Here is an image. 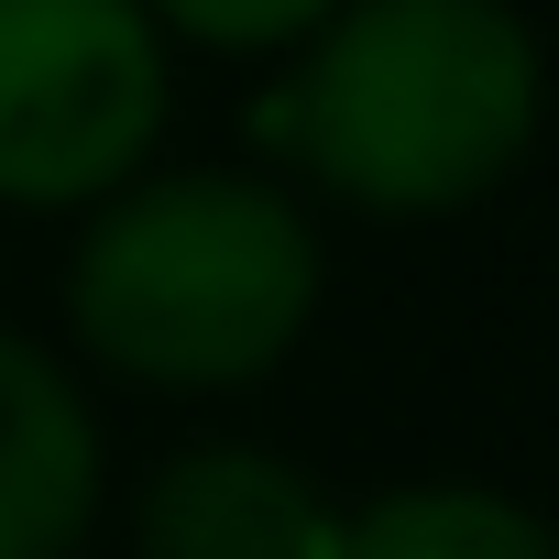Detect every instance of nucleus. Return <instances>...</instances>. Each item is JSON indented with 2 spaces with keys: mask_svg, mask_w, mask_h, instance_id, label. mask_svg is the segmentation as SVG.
<instances>
[{
  "mask_svg": "<svg viewBox=\"0 0 559 559\" xmlns=\"http://www.w3.org/2000/svg\"><path fill=\"white\" fill-rule=\"evenodd\" d=\"M537 110L548 56L515 0H341L274 132L362 219H461L526 165Z\"/></svg>",
  "mask_w": 559,
  "mask_h": 559,
  "instance_id": "1",
  "label": "nucleus"
},
{
  "mask_svg": "<svg viewBox=\"0 0 559 559\" xmlns=\"http://www.w3.org/2000/svg\"><path fill=\"white\" fill-rule=\"evenodd\" d=\"M319 319V219L263 176H132L88 209L67 330L143 395H241Z\"/></svg>",
  "mask_w": 559,
  "mask_h": 559,
  "instance_id": "2",
  "label": "nucleus"
},
{
  "mask_svg": "<svg viewBox=\"0 0 559 559\" xmlns=\"http://www.w3.org/2000/svg\"><path fill=\"white\" fill-rule=\"evenodd\" d=\"M132 548L143 559H330L341 504L263 439H198L143 483Z\"/></svg>",
  "mask_w": 559,
  "mask_h": 559,
  "instance_id": "4",
  "label": "nucleus"
},
{
  "mask_svg": "<svg viewBox=\"0 0 559 559\" xmlns=\"http://www.w3.org/2000/svg\"><path fill=\"white\" fill-rule=\"evenodd\" d=\"M143 12L165 34L209 45V56H286V45H308L341 12V0H143Z\"/></svg>",
  "mask_w": 559,
  "mask_h": 559,
  "instance_id": "7",
  "label": "nucleus"
},
{
  "mask_svg": "<svg viewBox=\"0 0 559 559\" xmlns=\"http://www.w3.org/2000/svg\"><path fill=\"white\" fill-rule=\"evenodd\" d=\"M99 515V417L78 373L0 330V559H67Z\"/></svg>",
  "mask_w": 559,
  "mask_h": 559,
  "instance_id": "5",
  "label": "nucleus"
},
{
  "mask_svg": "<svg viewBox=\"0 0 559 559\" xmlns=\"http://www.w3.org/2000/svg\"><path fill=\"white\" fill-rule=\"evenodd\" d=\"M165 99L143 0H0V209H99L154 165Z\"/></svg>",
  "mask_w": 559,
  "mask_h": 559,
  "instance_id": "3",
  "label": "nucleus"
},
{
  "mask_svg": "<svg viewBox=\"0 0 559 559\" xmlns=\"http://www.w3.org/2000/svg\"><path fill=\"white\" fill-rule=\"evenodd\" d=\"M330 559H559V526L493 483H406L341 515Z\"/></svg>",
  "mask_w": 559,
  "mask_h": 559,
  "instance_id": "6",
  "label": "nucleus"
}]
</instances>
